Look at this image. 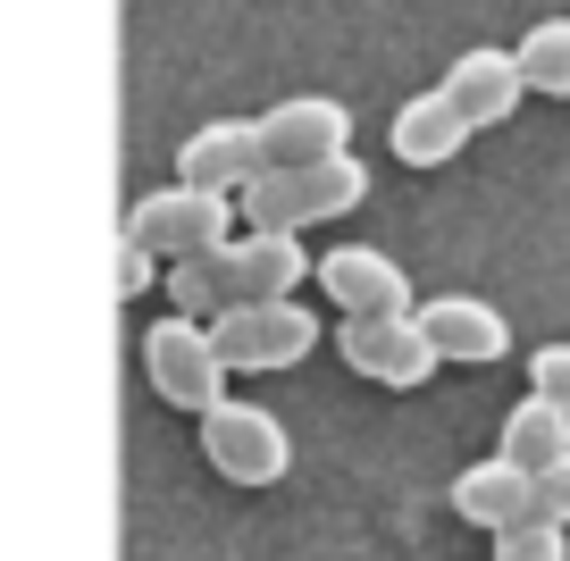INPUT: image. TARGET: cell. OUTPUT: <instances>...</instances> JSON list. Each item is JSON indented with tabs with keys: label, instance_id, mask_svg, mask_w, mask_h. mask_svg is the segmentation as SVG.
Returning <instances> with one entry per match:
<instances>
[{
	"label": "cell",
	"instance_id": "6da1fadb",
	"mask_svg": "<svg viewBox=\"0 0 570 561\" xmlns=\"http://www.w3.org/2000/svg\"><path fill=\"white\" fill-rule=\"evenodd\" d=\"M370 201V168H361L353 151L336 159H311V168H268L244 185V218L252 227H277V235H303L320 227V218H344Z\"/></svg>",
	"mask_w": 570,
	"mask_h": 561
},
{
	"label": "cell",
	"instance_id": "7a4b0ae2",
	"mask_svg": "<svg viewBox=\"0 0 570 561\" xmlns=\"http://www.w3.org/2000/svg\"><path fill=\"white\" fill-rule=\"evenodd\" d=\"M142 377H151V394H160L168 411H210V403H227V377L235 368L218 361V335H210V318H185V311H168L160 327H142Z\"/></svg>",
	"mask_w": 570,
	"mask_h": 561
},
{
	"label": "cell",
	"instance_id": "3957f363",
	"mask_svg": "<svg viewBox=\"0 0 570 561\" xmlns=\"http://www.w3.org/2000/svg\"><path fill=\"white\" fill-rule=\"evenodd\" d=\"M218 361L235 377H268V368H303L320 352V318L303 302H235L227 318H210Z\"/></svg>",
	"mask_w": 570,
	"mask_h": 561
},
{
	"label": "cell",
	"instance_id": "277c9868",
	"mask_svg": "<svg viewBox=\"0 0 570 561\" xmlns=\"http://www.w3.org/2000/svg\"><path fill=\"white\" fill-rule=\"evenodd\" d=\"M235 210L244 201L235 194H210V185H160V194H142L135 210H126V235L135 244H151L160 260H194V252H210V244H227L235 235Z\"/></svg>",
	"mask_w": 570,
	"mask_h": 561
},
{
	"label": "cell",
	"instance_id": "5b68a950",
	"mask_svg": "<svg viewBox=\"0 0 570 561\" xmlns=\"http://www.w3.org/2000/svg\"><path fill=\"white\" fill-rule=\"evenodd\" d=\"M202 453H210V470L227 478V486H277V478L294 470L285 420L261 411V403H235V394L202 411Z\"/></svg>",
	"mask_w": 570,
	"mask_h": 561
},
{
	"label": "cell",
	"instance_id": "8992f818",
	"mask_svg": "<svg viewBox=\"0 0 570 561\" xmlns=\"http://www.w3.org/2000/svg\"><path fill=\"white\" fill-rule=\"evenodd\" d=\"M336 352H344V368H353V377H370V386H394V394L428 386V377L445 368V352H436V335L420 327V311H394V318H344Z\"/></svg>",
	"mask_w": 570,
	"mask_h": 561
},
{
	"label": "cell",
	"instance_id": "52a82bcc",
	"mask_svg": "<svg viewBox=\"0 0 570 561\" xmlns=\"http://www.w3.org/2000/svg\"><path fill=\"white\" fill-rule=\"evenodd\" d=\"M210 260H218V277H227V311L235 302H294V285L320 277V260L303 252V235H277V227L227 235Z\"/></svg>",
	"mask_w": 570,
	"mask_h": 561
},
{
	"label": "cell",
	"instance_id": "ba28073f",
	"mask_svg": "<svg viewBox=\"0 0 570 561\" xmlns=\"http://www.w3.org/2000/svg\"><path fill=\"white\" fill-rule=\"evenodd\" d=\"M177 176L185 185H210V194H235L244 201L252 176H268V135L261 118H210L202 135L177 142Z\"/></svg>",
	"mask_w": 570,
	"mask_h": 561
},
{
	"label": "cell",
	"instance_id": "9c48e42d",
	"mask_svg": "<svg viewBox=\"0 0 570 561\" xmlns=\"http://www.w3.org/2000/svg\"><path fill=\"white\" fill-rule=\"evenodd\" d=\"M261 135H268V168H311V159L353 151V109L327 92H294L261 118Z\"/></svg>",
	"mask_w": 570,
	"mask_h": 561
},
{
	"label": "cell",
	"instance_id": "30bf717a",
	"mask_svg": "<svg viewBox=\"0 0 570 561\" xmlns=\"http://www.w3.org/2000/svg\"><path fill=\"white\" fill-rule=\"evenodd\" d=\"M320 294L336 302L344 318H394V311H411V277L377 244H336L320 260Z\"/></svg>",
	"mask_w": 570,
	"mask_h": 561
},
{
	"label": "cell",
	"instance_id": "8fae6325",
	"mask_svg": "<svg viewBox=\"0 0 570 561\" xmlns=\"http://www.w3.org/2000/svg\"><path fill=\"white\" fill-rule=\"evenodd\" d=\"M453 511H462L470 528H487V537H503V528H520L537 511V470H520L512 453L470 461V470L453 478Z\"/></svg>",
	"mask_w": 570,
	"mask_h": 561
},
{
	"label": "cell",
	"instance_id": "7c38bea8",
	"mask_svg": "<svg viewBox=\"0 0 570 561\" xmlns=\"http://www.w3.org/2000/svg\"><path fill=\"white\" fill-rule=\"evenodd\" d=\"M420 327L436 335V352H445V361H462V368H487V361H503V352H512L503 311H495V302H479V294H436V302H420Z\"/></svg>",
	"mask_w": 570,
	"mask_h": 561
},
{
	"label": "cell",
	"instance_id": "4fadbf2b",
	"mask_svg": "<svg viewBox=\"0 0 570 561\" xmlns=\"http://www.w3.org/2000/svg\"><path fill=\"white\" fill-rule=\"evenodd\" d=\"M386 135H394V159H403V168H445V159H462V142L479 135V126H470L462 101L436 85V92H411Z\"/></svg>",
	"mask_w": 570,
	"mask_h": 561
},
{
	"label": "cell",
	"instance_id": "5bb4252c",
	"mask_svg": "<svg viewBox=\"0 0 570 561\" xmlns=\"http://www.w3.org/2000/svg\"><path fill=\"white\" fill-rule=\"evenodd\" d=\"M445 92L462 101V118L487 135V126H503L520 101H529V68H520V51H462L445 68Z\"/></svg>",
	"mask_w": 570,
	"mask_h": 561
},
{
	"label": "cell",
	"instance_id": "9a60e30c",
	"mask_svg": "<svg viewBox=\"0 0 570 561\" xmlns=\"http://www.w3.org/2000/svg\"><path fill=\"white\" fill-rule=\"evenodd\" d=\"M495 453H512L520 470H553V461L570 453V403H553V394H520V403L503 411Z\"/></svg>",
	"mask_w": 570,
	"mask_h": 561
},
{
	"label": "cell",
	"instance_id": "2e32d148",
	"mask_svg": "<svg viewBox=\"0 0 570 561\" xmlns=\"http://www.w3.org/2000/svg\"><path fill=\"white\" fill-rule=\"evenodd\" d=\"M520 68H529V92H553L570 101V18H546L520 35Z\"/></svg>",
	"mask_w": 570,
	"mask_h": 561
},
{
	"label": "cell",
	"instance_id": "e0dca14e",
	"mask_svg": "<svg viewBox=\"0 0 570 561\" xmlns=\"http://www.w3.org/2000/svg\"><path fill=\"white\" fill-rule=\"evenodd\" d=\"M218 252V244H210ZM210 252H194V260H168V302H177L185 318H227V277H218Z\"/></svg>",
	"mask_w": 570,
	"mask_h": 561
},
{
	"label": "cell",
	"instance_id": "ac0fdd59",
	"mask_svg": "<svg viewBox=\"0 0 570 561\" xmlns=\"http://www.w3.org/2000/svg\"><path fill=\"white\" fill-rule=\"evenodd\" d=\"M495 561H570V528L546 520V511H529L520 528H503V537H495Z\"/></svg>",
	"mask_w": 570,
	"mask_h": 561
},
{
	"label": "cell",
	"instance_id": "d6986e66",
	"mask_svg": "<svg viewBox=\"0 0 570 561\" xmlns=\"http://www.w3.org/2000/svg\"><path fill=\"white\" fill-rule=\"evenodd\" d=\"M151 277H160V252H151V244H135V235L118 227V302H135Z\"/></svg>",
	"mask_w": 570,
	"mask_h": 561
},
{
	"label": "cell",
	"instance_id": "ffe728a7",
	"mask_svg": "<svg viewBox=\"0 0 570 561\" xmlns=\"http://www.w3.org/2000/svg\"><path fill=\"white\" fill-rule=\"evenodd\" d=\"M529 394L570 403V344H537V352H529Z\"/></svg>",
	"mask_w": 570,
	"mask_h": 561
},
{
	"label": "cell",
	"instance_id": "44dd1931",
	"mask_svg": "<svg viewBox=\"0 0 570 561\" xmlns=\"http://www.w3.org/2000/svg\"><path fill=\"white\" fill-rule=\"evenodd\" d=\"M537 511H546V520H562V528H570V453L553 461V470H537Z\"/></svg>",
	"mask_w": 570,
	"mask_h": 561
}]
</instances>
